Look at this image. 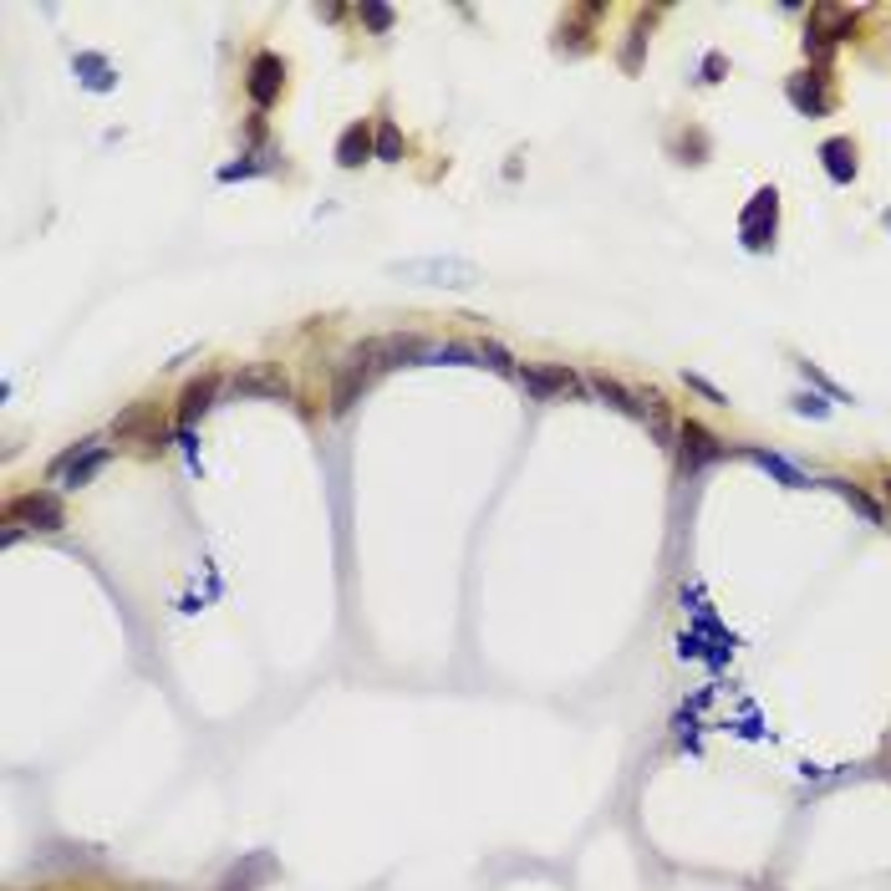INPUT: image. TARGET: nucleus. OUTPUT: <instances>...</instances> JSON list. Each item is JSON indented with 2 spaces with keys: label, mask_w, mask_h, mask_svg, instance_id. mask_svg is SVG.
Returning a JSON list of instances; mask_svg holds the SVG:
<instances>
[{
  "label": "nucleus",
  "mask_w": 891,
  "mask_h": 891,
  "mask_svg": "<svg viewBox=\"0 0 891 891\" xmlns=\"http://www.w3.org/2000/svg\"><path fill=\"white\" fill-rule=\"evenodd\" d=\"M398 281H423V286H479V265L474 260H459V255H423V260H398L393 265Z\"/></svg>",
  "instance_id": "f257e3e1"
},
{
  "label": "nucleus",
  "mask_w": 891,
  "mask_h": 891,
  "mask_svg": "<svg viewBox=\"0 0 891 891\" xmlns=\"http://www.w3.org/2000/svg\"><path fill=\"white\" fill-rule=\"evenodd\" d=\"M107 459H113V454H107L97 438H82L72 454H62L57 464H51V474H62V479H67V489H77V484H87L92 474H102V469H107Z\"/></svg>",
  "instance_id": "f03ea898"
},
{
  "label": "nucleus",
  "mask_w": 891,
  "mask_h": 891,
  "mask_svg": "<svg viewBox=\"0 0 891 891\" xmlns=\"http://www.w3.org/2000/svg\"><path fill=\"white\" fill-rule=\"evenodd\" d=\"M678 438H683V443H678V464H683V474H698L703 464L723 459V443H718L708 428H698V423H683Z\"/></svg>",
  "instance_id": "7ed1b4c3"
},
{
  "label": "nucleus",
  "mask_w": 891,
  "mask_h": 891,
  "mask_svg": "<svg viewBox=\"0 0 891 891\" xmlns=\"http://www.w3.org/2000/svg\"><path fill=\"white\" fill-rule=\"evenodd\" d=\"M520 382H525V393L530 398H540V403H550V398H566V393H576V372H566V367H525L520 372Z\"/></svg>",
  "instance_id": "20e7f679"
},
{
  "label": "nucleus",
  "mask_w": 891,
  "mask_h": 891,
  "mask_svg": "<svg viewBox=\"0 0 891 891\" xmlns=\"http://www.w3.org/2000/svg\"><path fill=\"white\" fill-rule=\"evenodd\" d=\"M16 520H31L36 530H62V505H57V494H21L16 505H11Z\"/></svg>",
  "instance_id": "39448f33"
},
{
  "label": "nucleus",
  "mask_w": 891,
  "mask_h": 891,
  "mask_svg": "<svg viewBox=\"0 0 891 891\" xmlns=\"http://www.w3.org/2000/svg\"><path fill=\"white\" fill-rule=\"evenodd\" d=\"M591 393L601 398V403H611V408H622V413H632V418H647V408H642V398H632L622 382H611V377H591Z\"/></svg>",
  "instance_id": "423d86ee"
},
{
  "label": "nucleus",
  "mask_w": 891,
  "mask_h": 891,
  "mask_svg": "<svg viewBox=\"0 0 891 891\" xmlns=\"http://www.w3.org/2000/svg\"><path fill=\"white\" fill-rule=\"evenodd\" d=\"M214 387H219L214 377H199V382H189V387H184V398H179V423H184V428H189V423H194L209 403H214Z\"/></svg>",
  "instance_id": "0eeeda50"
},
{
  "label": "nucleus",
  "mask_w": 891,
  "mask_h": 891,
  "mask_svg": "<svg viewBox=\"0 0 891 891\" xmlns=\"http://www.w3.org/2000/svg\"><path fill=\"white\" fill-rule=\"evenodd\" d=\"M275 87H281V62H275V57H255V67H250V97L265 107L275 97Z\"/></svg>",
  "instance_id": "6e6552de"
},
{
  "label": "nucleus",
  "mask_w": 891,
  "mask_h": 891,
  "mask_svg": "<svg viewBox=\"0 0 891 891\" xmlns=\"http://www.w3.org/2000/svg\"><path fill=\"white\" fill-rule=\"evenodd\" d=\"M825 484H830L835 494H841V499H846V505H851V510H861V515H866L871 525H886V515H881V505H876V499H871L866 489H856V484H846V479H825Z\"/></svg>",
  "instance_id": "1a4fd4ad"
},
{
  "label": "nucleus",
  "mask_w": 891,
  "mask_h": 891,
  "mask_svg": "<svg viewBox=\"0 0 891 891\" xmlns=\"http://www.w3.org/2000/svg\"><path fill=\"white\" fill-rule=\"evenodd\" d=\"M749 459H754L759 469H769L779 484H790V489H805V484H810V479H805L795 464H785V459H779V454H769V449H749Z\"/></svg>",
  "instance_id": "9d476101"
},
{
  "label": "nucleus",
  "mask_w": 891,
  "mask_h": 891,
  "mask_svg": "<svg viewBox=\"0 0 891 891\" xmlns=\"http://www.w3.org/2000/svg\"><path fill=\"white\" fill-rule=\"evenodd\" d=\"M372 153V138H367V128H352L347 138H342V163L347 169H357V163Z\"/></svg>",
  "instance_id": "9b49d317"
},
{
  "label": "nucleus",
  "mask_w": 891,
  "mask_h": 891,
  "mask_svg": "<svg viewBox=\"0 0 891 891\" xmlns=\"http://www.w3.org/2000/svg\"><path fill=\"white\" fill-rule=\"evenodd\" d=\"M235 387H240V393H275V398H286V382H281V377H265V372H250V377H240Z\"/></svg>",
  "instance_id": "f8f14e48"
},
{
  "label": "nucleus",
  "mask_w": 891,
  "mask_h": 891,
  "mask_svg": "<svg viewBox=\"0 0 891 891\" xmlns=\"http://www.w3.org/2000/svg\"><path fill=\"white\" fill-rule=\"evenodd\" d=\"M377 158H387V163L403 158V138H398L393 123H382V128H377Z\"/></svg>",
  "instance_id": "ddd939ff"
},
{
  "label": "nucleus",
  "mask_w": 891,
  "mask_h": 891,
  "mask_svg": "<svg viewBox=\"0 0 891 891\" xmlns=\"http://www.w3.org/2000/svg\"><path fill=\"white\" fill-rule=\"evenodd\" d=\"M479 362H484V367H494V372H515L510 352H505V347H494V342H484V347H479Z\"/></svg>",
  "instance_id": "4468645a"
},
{
  "label": "nucleus",
  "mask_w": 891,
  "mask_h": 891,
  "mask_svg": "<svg viewBox=\"0 0 891 891\" xmlns=\"http://www.w3.org/2000/svg\"><path fill=\"white\" fill-rule=\"evenodd\" d=\"M362 21L377 26V31H387V26H393V11H387V6H362Z\"/></svg>",
  "instance_id": "2eb2a0df"
},
{
  "label": "nucleus",
  "mask_w": 891,
  "mask_h": 891,
  "mask_svg": "<svg viewBox=\"0 0 891 891\" xmlns=\"http://www.w3.org/2000/svg\"><path fill=\"white\" fill-rule=\"evenodd\" d=\"M688 387H698V393H703V398H713V403H729V398H723L718 387H713L708 377H698V372H688Z\"/></svg>",
  "instance_id": "dca6fc26"
},
{
  "label": "nucleus",
  "mask_w": 891,
  "mask_h": 891,
  "mask_svg": "<svg viewBox=\"0 0 891 891\" xmlns=\"http://www.w3.org/2000/svg\"><path fill=\"white\" fill-rule=\"evenodd\" d=\"M225 891H250V876H230V881H225Z\"/></svg>",
  "instance_id": "f3484780"
},
{
  "label": "nucleus",
  "mask_w": 891,
  "mask_h": 891,
  "mask_svg": "<svg viewBox=\"0 0 891 891\" xmlns=\"http://www.w3.org/2000/svg\"><path fill=\"white\" fill-rule=\"evenodd\" d=\"M886 499H891V479H886Z\"/></svg>",
  "instance_id": "a211bd4d"
}]
</instances>
